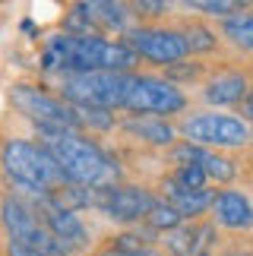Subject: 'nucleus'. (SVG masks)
<instances>
[{
	"label": "nucleus",
	"mask_w": 253,
	"mask_h": 256,
	"mask_svg": "<svg viewBox=\"0 0 253 256\" xmlns=\"http://www.w3.org/2000/svg\"><path fill=\"white\" fill-rule=\"evenodd\" d=\"M180 35H184V42H187V54H209V51H216V44H218L216 32L202 22H190Z\"/></svg>",
	"instance_id": "19"
},
{
	"label": "nucleus",
	"mask_w": 253,
	"mask_h": 256,
	"mask_svg": "<svg viewBox=\"0 0 253 256\" xmlns=\"http://www.w3.org/2000/svg\"><path fill=\"white\" fill-rule=\"evenodd\" d=\"M92 202L98 206L108 218L133 224V222H140L152 212V206L158 202V196L142 190V186H133V184H114V186H104V190H92Z\"/></svg>",
	"instance_id": "10"
},
{
	"label": "nucleus",
	"mask_w": 253,
	"mask_h": 256,
	"mask_svg": "<svg viewBox=\"0 0 253 256\" xmlns=\"http://www.w3.org/2000/svg\"><path fill=\"white\" fill-rule=\"evenodd\" d=\"M136 73H64L57 76V98L70 108L124 111Z\"/></svg>",
	"instance_id": "4"
},
{
	"label": "nucleus",
	"mask_w": 253,
	"mask_h": 256,
	"mask_svg": "<svg viewBox=\"0 0 253 256\" xmlns=\"http://www.w3.org/2000/svg\"><path fill=\"white\" fill-rule=\"evenodd\" d=\"M42 146L54 155L57 168L64 171L66 184L82 190H104L118 184L120 164L82 133H42Z\"/></svg>",
	"instance_id": "2"
},
{
	"label": "nucleus",
	"mask_w": 253,
	"mask_h": 256,
	"mask_svg": "<svg viewBox=\"0 0 253 256\" xmlns=\"http://www.w3.org/2000/svg\"><path fill=\"white\" fill-rule=\"evenodd\" d=\"M240 111H244V117H247V120H253V88H247L244 102H240Z\"/></svg>",
	"instance_id": "26"
},
{
	"label": "nucleus",
	"mask_w": 253,
	"mask_h": 256,
	"mask_svg": "<svg viewBox=\"0 0 253 256\" xmlns=\"http://www.w3.org/2000/svg\"><path fill=\"white\" fill-rule=\"evenodd\" d=\"M247 76L240 70H222L216 73L212 80L206 82V88H202V98H206L209 104H222V108H231V104H240L247 95Z\"/></svg>",
	"instance_id": "15"
},
{
	"label": "nucleus",
	"mask_w": 253,
	"mask_h": 256,
	"mask_svg": "<svg viewBox=\"0 0 253 256\" xmlns=\"http://www.w3.org/2000/svg\"><path fill=\"white\" fill-rule=\"evenodd\" d=\"M76 114V124H80V133L82 130H111L114 126V114L111 111H98V108H73Z\"/></svg>",
	"instance_id": "21"
},
{
	"label": "nucleus",
	"mask_w": 253,
	"mask_h": 256,
	"mask_svg": "<svg viewBox=\"0 0 253 256\" xmlns=\"http://www.w3.org/2000/svg\"><path fill=\"white\" fill-rule=\"evenodd\" d=\"M86 19L92 22V28H114V32H126L133 19L130 4H114V0H102V4H80Z\"/></svg>",
	"instance_id": "17"
},
{
	"label": "nucleus",
	"mask_w": 253,
	"mask_h": 256,
	"mask_svg": "<svg viewBox=\"0 0 253 256\" xmlns=\"http://www.w3.org/2000/svg\"><path fill=\"white\" fill-rule=\"evenodd\" d=\"M209 212L216 215V222L222 224V228H228V231L253 228V202L244 193H238V190H218Z\"/></svg>",
	"instance_id": "13"
},
{
	"label": "nucleus",
	"mask_w": 253,
	"mask_h": 256,
	"mask_svg": "<svg viewBox=\"0 0 253 256\" xmlns=\"http://www.w3.org/2000/svg\"><path fill=\"white\" fill-rule=\"evenodd\" d=\"M168 6L171 4H162V0H140V4H130V10H133V16H164L168 13Z\"/></svg>",
	"instance_id": "24"
},
{
	"label": "nucleus",
	"mask_w": 253,
	"mask_h": 256,
	"mask_svg": "<svg viewBox=\"0 0 253 256\" xmlns=\"http://www.w3.org/2000/svg\"><path fill=\"white\" fill-rule=\"evenodd\" d=\"M146 222H149V228H152V231H178L184 218H180V215L174 212L164 200H158V202L152 206V212L146 215Z\"/></svg>",
	"instance_id": "20"
},
{
	"label": "nucleus",
	"mask_w": 253,
	"mask_h": 256,
	"mask_svg": "<svg viewBox=\"0 0 253 256\" xmlns=\"http://www.w3.org/2000/svg\"><path fill=\"white\" fill-rule=\"evenodd\" d=\"M222 35L240 51H253V10H238L222 19Z\"/></svg>",
	"instance_id": "18"
},
{
	"label": "nucleus",
	"mask_w": 253,
	"mask_h": 256,
	"mask_svg": "<svg viewBox=\"0 0 253 256\" xmlns=\"http://www.w3.org/2000/svg\"><path fill=\"white\" fill-rule=\"evenodd\" d=\"M168 180H174L178 186H187V190H206V186H209V177L202 174L200 168H193V164H180Z\"/></svg>",
	"instance_id": "23"
},
{
	"label": "nucleus",
	"mask_w": 253,
	"mask_h": 256,
	"mask_svg": "<svg viewBox=\"0 0 253 256\" xmlns=\"http://www.w3.org/2000/svg\"><path fill=\"white\" fill-rule=\"evenodd\" d=\"M0 218H4V231L10 234V244H19V247H28V250L44 253V256H66V250L44 228V222L38 218V212L32 209L28 200L6 196L0 202Z\"/></svg>",
	"instance_id": "6"
},
{
	"label": "nucleus",
	"mask_w": 253,
	"mask_h": 256,
	"mask_svg": "<svg viewBox=\"0 0 253 256\" xmlns=\"http://www.w3.org/2000/svg\"><path fill=\"white\" fill-rule=\"evenodd\" d=\"M124 44L155 66H174L187 60V42L180 28H164V26H130L124 32Z\"/></svg>",
	"instance_id": "7"
},
{
	"label": "nucleus",
	"mask_w": 253,
	"mask_h": 256,
	"mask_svg": "<svg viewBox=\"0 0 253 256\" xmlns=\"http://www.w3.org/2000/svg\"><path fill=\"white\" fill-rule=\"evenodd\" d=\"M0 164L10 174V180L32 196H51L60 186H66L64 171L57 168L54 155L42 142L32 140H6L0 149Z\"/></svg>",
	"instance_id": "3"
},
{
	"label": "nucleus",
	"mask_w": 253,
	"mask_h": 256,
	"mask_svg": "<svg viewBox=\"0 0 253 256\" xmlns=\"http://www.w3.org/2000/svg\"><path fill=\"white\" fill-rule=\"evenodd\" d=\"M187 108V95L180 92L178 86H171L168 80L162 76H133V88L126 95V104L124 111L133 114H146V117H171V114H180Z\"/></svg>",
	"instance_id": "9"
},
{
	"label": "nucleus",
	"mask_w": 253,
	"mask_h": 256,
	"mask_svg": "<svg viewBox=\"0 0 253 256\" xmlns=\"http://www.w3.org/2000/svg\"><path fill=\"white\" fill-rule=\"evenodd\" d=\"M120 130L126 136H136L140 142H149V146H171L174 136H178V130H174L168 120H162V117H146V114L126 117L120 124Z\"/></svg>",
	"instance_id": "16"
},
{
	"label": "nucleus",
	"mask_w": 253,
	"mask_h": 256,
	"mask_svg": "<svg viewBox=\"0 0 253 256\" xmlns=\"http://www.w3.org/2000/svg\"><path fill=\"white\" fill-rule=\"evenodd\" d=\"M104 256H152L149 250H114V253H104Z\"/></svg>",
	"instance_id": "27"
},
{
	"label": "nucleus",
	"mask_w": 253,
	"mask_h": 256,
	"mask_svg": "<svg viewBox=\"0 0 253 256\" xmlns=\"http://www.w3.org/2000/svg\"><path fill=\"white\" fill-rule=\"evenodd\" d=\"M162 196L164 202L171 206L180 218H193V215H202L212 209V200H216V190H187V186H178L174 180L164 177L162 180Z\"/></svg>",
	"instance_id": "14"
},
{
	"label": "nucleus",
	"mask_w": 253,
	"mask_h": 256,
	"mask_svg": "<svg viewBox=\"0 0 253 256\" xmlns=\"http://www.w3.org/2000/svg\"><path fill=\"white\" fill-rule=\"evenodd\" d=\"M10 104L16 108L19 114H26L42 133H80V124H76L73 108L60 102L51 92H42L35 86L16 82L10 88Z\"/></svg>",
	"instance_id": "5"
},
{
	"label": "nucleus",
	"mask_w": 253,
	"mask_h": 256,
	"mask_svg": "<svg viewBox=\"0 0 253 256\" xmlns=\"http://www.w3.org/2000/svg\"><path fill=\"white\" fill-rule=\"evenodd\" d=\"M184 140L193 146H216V149H238L250 140L247 124L234 114H216V111H200L190 114L187 120L180 124Z\"/></svg>",
	"instance_id": "8"
},
{
	"label": "nucleus",
	"mask_w": 253,
	"mask_h": 256,
	"mask_svg": "<svg viewBox=\"0 0 253 256\" xmlns=\"http://www.w3.org/2000/svg\"><path fill=\"white\" fill-rule=\"evenodd\" d=\"M6 256H44V253H35L28 247H19V244H6Z\"/></svg>",
	"instance_id": "25"
},
{
	"label": "nucleus",
	"mask_w": 253,
	"mask_h": 256,
	"mask_svg": "<svg viewBox=\"0 0 253 256\" xmlns=\"http://www.w3.org/2000/svg\"><path fill=\"white\" fill-rule=\"evenodd\" d=\"M32 209L38 212V218L44 222V228L54 234V240L70 253V250H82L89 244V228L86 222L76 215L73 209H66L64 202H57L54 196H35Z\"/></svg>",
	"instance_id": "11"
},
{
	"label": "nucleus",
	"mask_w": 253,
	"mask_h": 256,
	"mask_svg": "<svg viewBox=\"0 0 253 256\" xmlns=\"http://www.w3.org/2000/svg\"><path fill=\"white\" fill-rule=\"evenodd\" d=\"M44 70L51 73H133L140 57L124 42L102 35H54L44 48Z\"/></svg>",
	"instance_id": "1"
},
{
	"label": "nucleus",
	"mask_w": 253,
	"mask_h": 256,
	"mask_svg": "<svg viewBox=\"0 0 253 256\" xmlns=\"http://www.w3.org/2000/svg\"><path fill=\"white\" fill-rule=\"evenodd\" d=\"M184 6H190V10H196V13L202 16H231V13H238V10H244L247 4H240V0H193V4H184Z\"/></svg>",
	"instance_id": "22"
},
{
	"label": "nucleus",
	"mask_w": 253,
	"mask_h": 256,
	"mask_svg": "<svg viewBox=\"0 0 253 256\" xmlns=\"http://www.w3.org/2000/svg\"><path fill=\"white\" fill-rule=\"evenodd\" d=\"M171 158L180 162V164H193V168H200L212 180H222V184L234 180V164H231V158H222L218 152L202 149V146L178 142V146H171Z\"/></svg>",
	"instance_id": "12"
}]
</instances>
